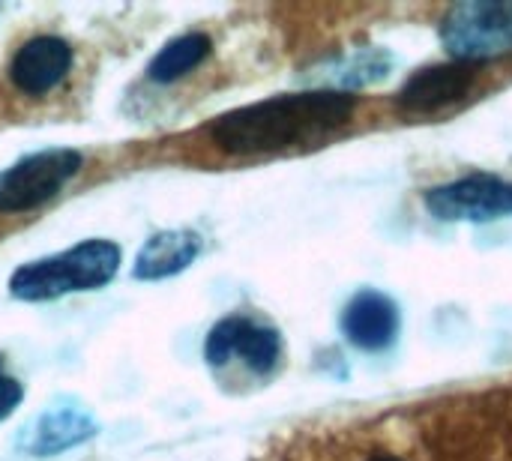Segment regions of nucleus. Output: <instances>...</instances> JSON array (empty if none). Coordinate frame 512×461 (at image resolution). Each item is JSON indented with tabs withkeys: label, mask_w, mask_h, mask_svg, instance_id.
I'll use <instances>...</instances> for the list:
<instances>
[{
	"label": "nucleus",
	"mask_w": 512,
	"mask_h": 461,
	"mask_svg": "<svg viewBox=\"0 0 512 461\" xmlns=\"http://www.w3.org/2000/svg\"><path fill=\"white\" fill-rule=\"evenodd\" d=\"M354 114V96L315 90V93H288L273 96L246 108H237L213 123V141L225 153L255 156L279 153L297 144L318 141Z\"/></svg>",
	"instance_id": "1"
},
{
	"label": "nucleus",
	"mask_w": 512,
	"mask_h": 461,
	"mask_svg": "<svg viewBox=\"0 0 512 461\" xmlns=\"http://www.w3.org/2000/svg\"><path fill=\"white\" fill-rule=\"evenodd\" d=\"M120 249L111 240H87L60 255L24 264L12 273L9 291L18 300H54L69 291H93L114 279Z\"/></svg>",
	"instance_id": "2"
},
{
	"label": "nucleus",
	"mask_w": 512,
	"mask_h": 461,
	"mask_svg": "<svg viewBox=\"0 0 512 461\" xmlns=\"http://www.w3.org/2000/svg\"><path fill=\"white\" fill-rule=\"evenodd\" d=\"M444 45L462 63H477L512 48V0H471L447 12Z\"/></svg>",
	"instance_id": "3"
},
{
	"label": "nucleus",
	"mask_w": 512,
	"mask_h": 461,
	"mask_svg": "<svg viewBox=\"0 0 512 461\" xmlns=\"http://www.w3.org/2000/svg\"><path fill=\"white\" fill-rule=\"evenodd\" d=\"M81 168V153L54 147L15 162L0 174V210L21 213L51 201Z\"/></svg>",
	"instance_id": "4"
},
{
	"label": "nucleus",
	"mask_w": 512,
	"mask_h": 461,
	"mask_svg": "<svg viewBox=\"0 0 512 461\" xmlns=\"http://www.w3.org/2000/svg\"><path fill=\"white\" fill-rule=\"evenodd\" d=\"M426 207L444 222H486L512 216V180L471 174L432 189L426 195Z\"/></svg>",
	"instance_id": "5"
},
{
	"label": "nucleus",
	"mask_w": 512,
	"mask_h": 461,
	"mask_svg": "<svg viewBox=\"0 0 512 461\" xmlns=\"http://www.w3.org/2000/svg\"><path fill=\"white\" fill-rule=\"evenodd\" d=\"M204 354H207V363L210 366H225L228 360L240 357L252 372L267 375L279 363L282 342H279V333L276 330H270L264 324H255L249 318H237L234 315V318L219 321L210 330L207 345H204Z\"/></svg>",
	"instance_id": "6"
},
{
	"label": "nucleus",
	"mask_w": 512,
	"mask_h": 461,
	"mask_svg": "<svg viewBox=\"0 0 512 461\" xmlns=\"http://www.w3.org/2000/svg\"><path fill=\"white\" fill-rule=\"evenodd\" d=\"M72 66V48L60 36H36L18 48L9 75L21 93L42 96L54 90Z\"/></svg>",
	"instance_id": "7"
},
{
	"label": "nucleus",
	"mask_w": 512,
	"mask_h": 461,
	"mask_svg": "<svg viewBox=\"0 0 512 461\" xmlns=\"http://www.w3.org/2000/svg\"><path fill=\"white\" fill-rule=\"evenodd\" d=\"M345 336L363 351H384L399 333V309L390 297L378 291L357 294L342 315Z\"/></svg>",
	"instance_id": "8"
},
{
	"label": "nucleus",
	"mask_w": 512,
	"mask_h": 461,
	"mask_svg": "<svg viewBox=\"0 0 512 461\" xmlns=\"http://www.w3.org/2000/svg\"><path fill=\"white\" fill-rule=\"evenodd\" d=\"M474 81H477V72L471 63L429 66V69H420L417 75L408 78L399 99L411 111H435V108H444V105L468 96Z\"/></svg>",
	"instance_id": "9"
},
{
	"label": "nucleus",
	"mask_w": 512,
	"mask_h": 461,
	"mask_svg": "<svg viewBox=\"0 0 512 461\" xmlns=\"http://www.w3.org/2000/svg\"><path fill=\"white\" fill-rule=\"evenodd\" d=\"M93 435H96V423L87 414L66 408V411L42 414L36 423H30L18 438V450H24L27 456H36V459H48V456L66 453L72 447H81Z\"/></svg>",
	"instance_id": "10"
},
{
	"label": "nucleus",
	"mask_w": 512,
	"mask_h": 461,
	"mask_svg": "<svg viewBox=\"0 0 512 461\" xmlns=\"http://www.w3.org/2000/svg\"><path fill=\"white\" fill-rule=\"evenodd\" d=\"M198 252H201V240L192 231L177 228V231L153 234L135 258V276L147 279V282L174 276V273L186 270L198 258Z\"/></svg>",
	"instance_id": "11"
},
{
	"label": "nucleus",
	"mask_w": 512,
	"mask_h": 461,
	"mask_svg": "<svg viewBox=\"0 0 512 461\" xmlns=\"http://www.w3.org/2000/svg\"><path fill=\"white\" fill-rule=\"evenodd\" d=\"M210 54V36L207 33H186L177 36L174 42H168L153 60H150V81L156 84H168L177 81L180 75H186L189 69H195L204 57Z\"/></svg>",
	"instance_id": "12"
},
{
	"label": "nucleus",
	"mask_w": 512,
	"mask_h": 461,
	"mask_svg": "<svg viewBox=\"0 0 512 461\" xmlns=\"http://www.w3.org/2000/svg\"><path fill=\"white\" fill-rule=\"evenodd\" d=\"M21 396H24V390H21V384L3 369V357H0V423L18 408V402H21Z\"/></svg>",
	"instance_id": "13"
},
{
	"label": "nucleus",
	"mask_w": 512,
	"mask_h": 461,
	"mask_svg": "<svg viewBox=\"0 0 512 461\" xmlns=\"http://www.w3.org/2000/svg\"><path fill=\"white\" fill-rule=\"evenodd\" d=\"M372 461H402V459H393V456H378V459Z\"/></svg>",
	"instance_id": "14"
}]
</instances>
